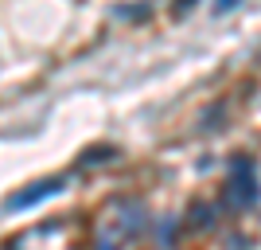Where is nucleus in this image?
<instances>
[{
  "instance_id": "obj_2",
  "label": "nucleus",
  "mask_w": 261,
  "mask_h": 250,
  "mask_svg": "<svg viewBox=\"0 0 261 250\" xmlns=\"http://www.w3.org/2000/svg\"><path fill=\"white\" fill-rule=\"evenodd\" d=\"M63 192V180H39V184H32L28 192H16V196L4 199V211H23V207H35L39 199H51Z\"/></svg>"
},
{
  "instance_id": "obj_4",
  "label": "nucleus",
  "mask_w": 261,
  "mask_h": 250,
  "mask_svg": "<svg viewBox=\"0 0 261 250\" xmlns=\"http://www.w3.org/2000/svg\"><path fill=\"white\" fill-rule=\"evenodd\" d=\"M191 4H195V0H179V12H187V8H191Z\"/></svg>"
},
{
  "instance_id": "obj_5",
  "label": "nucleus",
  "mask_w": 261,
  "mask_h": 250,
  "mask_svg": "<svg viewBox=\"0 0 261 250\" xmlns=\"http://www.w3.org/2000/svg\"><path fill=\"white\" fill-rule=\"evenodd\" d=\"M101 250H117V246H101Z\"/></svg>"
},
{
  "instance_id": "obj_1",
  "label": "nucleus",
  "mask_w": 261,
  "mask_h": 250,
  "mask_svg": "<svg viewBox=\"0 0 261 250\" xmlns=\"http://www.w3.org/2000/svg\"><path fill=\"white\" fill-rule=\"evenodd\" d=\"M257 199V184H253V164L250 161H234V176H230V203H253Z\"/></svg>"
},
{
  "instance_id": "obj_3",
  "label": "nucleus",
  "mask_w": 261,
  "mask_h": 250,
  "mask_svg": "<svg viewBox=\"0 0 261 250\" xmlns=\"http://www.w3.org/2000/svg\"><path fill=\"white\" fill-rule=\"evenodd\" d=\"M230 8H238V0H215V12H230Z\"/></svg>"
}]
</instances>
